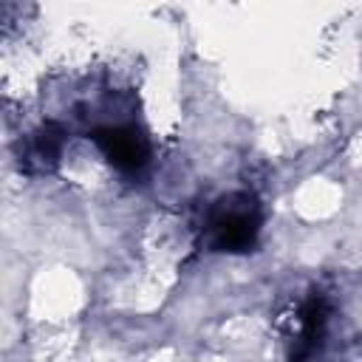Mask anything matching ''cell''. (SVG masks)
<instances>
[{"label":"cell","mask_w":362,"mask_h":362,"mask_svg":"<svg viewBox=\"0 0 362 362\" xmlns=\"http://www.w3.org/2000/svg\"><path fill=\"white\" fill-rule=\"evenodd\" d=\"M263 226V209L252 192H229L221 195L204 215V246L209 252L240 255L257 246Z\"/></svg>","instance_id":"6da1fadb"},{"label":"cell","mask_w":362,"mask_h":362,"mask_svg":"<svg viewBox=\"0 0 362 362\" xmlns=\"http://www.w3.org/2000/svg\"><path fill=\"white\" fill-rule=\"evenodd\" d=\"M102 158L122 175H139L150 164V139L136 124H105L90 133Z\"/></svg>","instance_id":"7a4b0ae2"},{"label":"cell","mask_w":362,"mask_h":362,"mask_svg":"<svg viewBox=\"0 0 362 362\" xmlns=\"http://www.w3.org/2000/svg\"><path fill=\"white\" fill-rule=\"evenodd\" d=\"M328 300L320 291H311L300 308H297V331H294V345H291V362H314L322 339H325V328H328Z\"/></svg>","instance_id":"3957f363"},{"label":"cell","mask_w":362,"mask_h":362,"mask_svg":"<svg viewBox=\"0 0 362 362\" xmlns=\"http://www.w3.org/2000/svg\"><path fill=\"white\" fill-rule=\"evenodd\" d=\"M62 150H65V127L57 122H45L23 139L17 158L28 175H42L57 170Z\"/></svg>","instance_id":"277c9868"}]
</instances>
